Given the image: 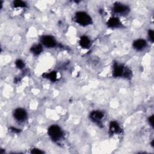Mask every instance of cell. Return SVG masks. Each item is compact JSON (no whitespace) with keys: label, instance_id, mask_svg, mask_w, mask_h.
Instances as JSON below:
<instances>
[{"label":"cell","instance_id":"cell-17","mask_svg":"<svg viewBox=\"0 0 154 154\" xmlns=\"http://www.w3.org/2000/svg\"><path fill=\"white\" fill-rule=\"evenodd\" d=\"M31 153H43V152L42 151V150H40V149H32V150L31 151Z\"/></svg>","mask_w":154,"mask_h":154},{"label":"cell","instance_id":"cell-7","mask_svg":"<svg viewBox=\"0 0 154 154\" xmlns=\"http://www.w3.org/2000/svg\"><path fill=\"white\" fill-rule=\"evenodd\" d=\"M13 116L16 120L19 122H23L26 120L27 117V113L24 109L19 108L15 109Z\"/></svg>","mask_w":154,"mask_h":154},{"label":"cell","instance_id":"cell-5","mask_svg":"<svg viewBox=\"0 0 154 154\" xmlns=\"http://www.w3.org/2000/svg\"><path fill=\"white\" fill-rule=\"evenodd\" d=\"M90 119L93 122L99 125H102V120L104 117V114L100 111H93L90 114Z\"/></svg>","mask_w":154,"mask_h":154},{"label":"cell","instance_id":"cell-6","mask_svg":"<svg viewBox=\"0 0 154 154\" xmlns=\"http://www.w3.org/2000/svg\"><path fill=\"white\" fill-rule=\"evenodd\" d=\"M113 11L117 14H126L129 11V8L125 4L121 3H116L113 7Z\"/></svg>","mask_w":154,"mask_h":154},{"label":"cell","instance_id":"cell-15","mask_svg":"<svg viewBox=\"0 0 154 154\" xmlns=\"http://www.w3.org/2000/svg\"><path fill=\"white\" fill-rule=\"evenodd\" d=\"M15 64H16V67H17V68H19V69H22V68L24 67V66H25L23 61H22L21 60H16Z\"/></svg>","mask_w":154,"mask_h":154},{"label":"cell","instance_id":"cell-9","mask_svg":"<svg viewBox=\"0 0 154 154\" xmlns=\"http://www.w3.org/2000/svg\"><path fill=\"white\" fill-rule=\"evenodd\" d=\"M147 46V42L144 39H137L133 43L134 48L138 51H141L145 48Z\"/></svg>","mask_w":154,"mask_h":154},{"label":"cell","instance_id":"cell-10","mask_svg":"<svg viewBox=\"0 0 154 154\" xmlns=\"http://www.w3.org/2000/svg\"><path fill=\"white\" fill-rule=\"evenodd\" d=\"M107 25L109 28H118L121 26V22L118 18L113 17L108 20Z\"/></svg>","mask_w":154,"mask_h":154},{"label":"cell","instance_id":"cell-14","mask_svg":"<svg viewBox=\"0 0 154 154\" xmlns=\"http://www.w3.org/2000/svg\"><path fill=\"white\" fill-rule=\"evenodd\" d=\"M26 6V4L25 2L22 1H14L13 2V7L15 8H20L25 7Z\"/></svg>","mask_w":154,"mask_h":154},{"label":"cell","instance_id":"cell-11","mask_svg":"<svg viewBox=\"0 0 154 154\" xmlns=\"http://www.w3.org/2000/svg\"><path fill=\"white\" fill-rule=\"evenodd\" d=\"M79 45L82 48L84 49H88L91 45L90 40L87 36H82L79 40Z\"/></svg>","mask_w":154,"mask_h":154},{"label":"cell","instance_id":"cell-2","mask_svg":"<svg viewBox=\"0 0 154 154\" xmlns=\"http://www.w3.org/2000/svg\"><path fill=\"white\" fill-rule=\"evenodd\" d=\"M75 20L82 26H87L92 23V19L90 16L84 11L77 12L75 15Z\"/></svg>","mask_w":154,"mask_h":154},{"label":"cell","instance_id":"cell-1","mask_svg":"<svg viewBox=\"0 0 154 154\" xmlns=\"http://www.w3.org/2000/svg\"><path fill=\"white\" fill-rule=\"evenodd\" d=\"M112 74L114 77L130 78L131 76V70L122 64L115 63L113 66Z\"/></svg>","mask_w":154,"mask_h":154},{"label":"cell","instance_id":"cell-4","mask_svg":"<svg viewBox=\"0 0 154 154\" xmlns=\"http://www.w3.org/2000/svg\"><path fill=\"white\" fill-rule=\"evenodd\" d=\"M42 44L47 48H54L56 46L57 42L55 39L51 35H44L41 38Z\"/></svg>","mask_w":154,"mask_h":154},{"label":"cell","instance_id":"cell-13","mask_svg":"<svg viewBox=\"0 0 154 154\" xmlns=\"http://www.w3.org/2000/svg\"><path fill=\"white\" fill-rule=\"evenodd\" d=\"M44 76L46 78H48V79H49L51 81H55L57 79V75L56 73V72H51L49 73H46L44 75Z\"/></svg>","mask_w":154,"mask_h":154},{"label":"cell","instance_id":"cell-18","mask_svg":"<svg viewBox=\"0 0 154 154\" xmlns=\"http://www.w3.org/2000/svg\"><path fill=\"white\" fill-rule=\"evenodd\" d=\"M149 123L152 126H153V116H151L150 117H149Z\"/></svg>","mask_w":154,"mask_h":154},{"label":"cell","instance_id":"cell-8","mask_svg":"<svg viewBox=\"0 0 154 154\" xmlns=\"http://www.w3.org/2000/svg\"><path fill=\"white\" fill-rule=\"evenodd\" d=\"M120 131H121V129L117 122L113 121L110 123L109 126V132L110 134L112 135L115 134L120 133Z\"/></svg>","mask_w":154,"mask_h":154},{"label":"cell","instance_id":"cell-16","mask_svg":"<svg viewBox=\"0 0 154 154\" xmlns=\"http://www.w3.org/2000/svg\"><path fill=\"white\" fill-rule=\"evenodd\" d=\"M153 34H154V32H153V31L152 29H150V30L149 31V32H148V35H149V40H150L152 42H153V40H154V38H153Z\"/></svg>","mask_w":154,"mask_h":154},{"label":"cell","instance_id":"cell-12","mask_svg":"<svg viewBox=\"0 0 154 154\" xmlns=\"http://www.w3.org/2000/svg\"><path fill=\"white\" fill-rule=\"evenodd\" d=\"M30 51L33 54L38 55L42 52L43 48H42V46L41 45L37 44V45H35L33 46H32Z\"/></svg>","mask_w":154,"mask_h":154},{"label":"cell","instance_id":"cell-3","mask_svg":"<svg viewBox=\"0 0 154 154\" xmlns=\"http://www.w3.org/2000/svg\"><path fill=\"white\" fill-rule=\"evenodd\" d=\"M48 135L54 141L59 140L63 136V131L58 125H51L48 128Z\"/></svg>","mask_w":154,"mask_h":154}]
</instances>
